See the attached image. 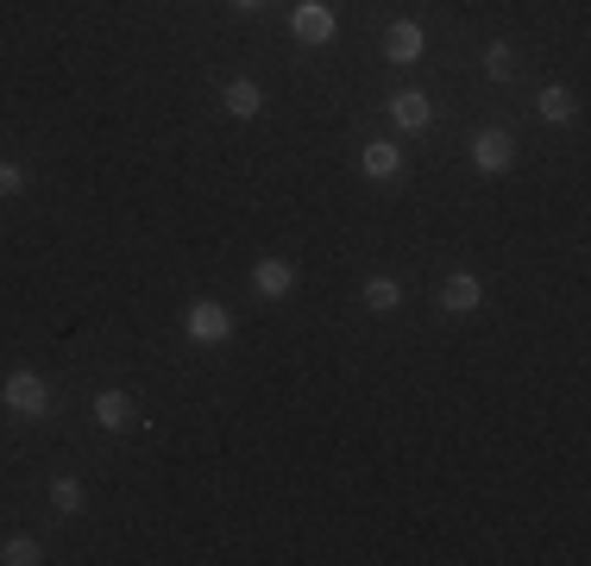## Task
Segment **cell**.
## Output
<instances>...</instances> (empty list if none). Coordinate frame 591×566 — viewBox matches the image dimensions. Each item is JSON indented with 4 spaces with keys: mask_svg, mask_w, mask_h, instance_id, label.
<instances>
[{
    "mask_svg": "<svg viewBox=\"0 0 591 566\" xmlns=\"http://www.w3.org/2000/svg\"><path fill=\"white\" fill-rule=\"evenodd\" d=\"M0 410L20 415V422H39L44 410H51V384H44L39 371H7V384H0Z\"/></svg>",
    "mask_w": 591,
    "mask_h": 566,
    "instance_id": "1",
    "label": "cell"
},
{
    "mask_svg": "<svg viewBox=\"0 0 591 566\" xmlns=\"http://www.w3.org/2000/svg\"><path fill=\"white\" fill-rule=\"evenodd\" d=\"M183 334H189L196 347H227V340H233V315H227V303H208V296H201V303L183 308Z\"/></svg>",
    "mask_w": 591,
    "mask_h": 566,
    "instance_id": "2",
    "label": "cell"
},
{
    "mask_svg": "<svg viewBox=\"0 0 591 566\" xmlns=\"http://www.w3.org/2000/svg\"><path fill=\"white\" fill-rule=\"evenodd\" d=\"M516 164V139L504 127H479L472 132V171L479 176H504Z\"/></svg>",
    "mask_w": 591,
    "mask_h": 566,
    "instance_id": "3",
    "label": "cell"
},
{
    "mask_svg": "<svg viewBox=\"0 0 591 566\" xmlns=\"http://www.w3.org/2000/svg\"><path fill=\"white\" fill-rule=\"evenodd\" d=\"M289 32H296L303 44H333L340 20H333L328 0H296V7H289Z\"/></svg>",
    "mask_w": 591,
    "mask_h": 566,
    "instance_id": "4",
    "label": "cell"
},
{
    "mask_svg": "<svg viewBox=\"0 0 591 566\" xmlns=\"http://www.w3.org/2000/svg\"><path fill=\"white\" fill-rule=\"evenodd\" d=\"M252 290H259L264 303H284L289 290H296V264L289 259H259L252 264Z\"/></svg>",
    "mask_w": 591,
    "mask_h": 566,
    "instance_id": "5",
    "label": "cell"
},
{
    "mask_svg": "<svg viewBox=\"0 0 591 566\" xmlns=\"http://www.w3.org/2000/svg\"><path fill=\"white\" fill-rule=\"evenodd\" d=\"M422 51H428V32H422L416 20H396L391 32H384V57H391V64H422Z\"/></svg>",
    "mask_w": 591,
    "mask_h": 566,
    "instance_id": "6",
    "label": "cell"
},
{
    "mask_svg": "<svg viewBox=\"0 0 591 566\" xmlns=\"http://www.w3.org/2000/svg\"><path fill=\"white\" fill-rule=\"evenodd\" d=\"M440 303H447V315H472L484 303V283L472 271H453V277L440 283Z\"/></svg>",
    "mask_w": 591,
    "mask_h": 566,
    "instance_id": "7",
    "label": "cell"
},
{
    "mask_svg": "<svg viewBox=\"0 0 591 566\" xmlns=\"http://www.w3.org/2000/svg\"><path fill=\"white\" fill-rule=\"evenodd\" d=\"M391 120L403 132H422L428 120H435V108H428V95H422V88H396V95H391Z\"/></svg>",
    "mask_w": 591,
    "mask_h": 566,
    "instance_id": "8",
    "label": "cell"
},
{
    "mask_svg": "<svg viewBox=\"0 0 591 566\" xmlns=\"http://www.w3.org/2000/svg\"><path fill=\"white\" fill-rule=\"evenodd\" d=\"M220 108L233 113V120H259V113H264V88L252 83V76H233L227 95H220Z\"/></svg>",
    "mask_w": 591,
    "mask_h": 566,
    "instance_id": "9",
    "label": "cell"
},
{
    "mask_svg": "<svg viewBox=\"0 0 591 566\" xmlns=\"http://www.w3.org/2000/svg\"><path fill=\"white\" fill-rule=\"evenodd\" d=\"M359 164H365V176H377V183H391V176H403V152H396L391 139H377V145H365V152H359Z\"/></svg>",
    "mask_w": 591,
    "mask_h": 566,
    "instance_id": "10",
    "label": "cell"
},
{
    "mask_svg": "<svg viewBox=\"0 0 591 566\" xmlns=\"http://www.w3.org/2000/svg\"><path fill=\"white\" fill-rule=\"evenodd\" d=\"M95 422H101V428H132V396L127 391H101L95 396Z\"/></svg>",
    "mask_w": 591,
    "mask_h": 566,
    "instance_id": "11",
    "label": "cell"
},
{
    "mask_svg": "<svg viewBox=\"0 0 591 566\" xmlns=\"http://www.w3.org/2000/svg\"><path fill=\"white\" fill-rule=\"evenodd\" d=\"M535 113H541L548 127H567V120H572V95H567L560 83H554V88H541V95H535Z\"/></svg>",
    "mask_w": 591,
    "mask_h": 566,
    "instance_id": "12",
    "label": "cell"
},
{
    "mask_svg": "<svg viewBox=\"0 0 591 566\" xmlns=\"http://www.w3.org/2000/svg\"><path fill=\"white\" fill-rule=\"evenodd\" d=\"M396 303H403V283H396V277H372V283H365V308H372V315H391Z\"/></svg>",
    "mask_w": 591,
    "mask_h": 566,
    "instance_id": "13",
    "label": "cell"
},
{
    "mask_svg": "<svg viewBox=\"0 0 591 566\" xmlns=\"http://www.w3.org/2000/svg\"><path fill=\"white\" fill-rule=\"evenodd\" d=\"M51 510H57V516H76V510H83V479H51Z\"/></svg>",
    "mask_w": 591,
    "mask_h": 566,
    "instance_id": "14",
    "label": "cell"
},
{
    "mask_svg": "<svg viewBox=\"0 0 591 566\" xmlns=\"http://www.w3.org/2000/svg\"><path fill=\"white\" fill-rule=\"evenodd\" d=\"M0 560H7V566H39L44 547L32 542V535H13V542H0Z\"/></svg>",
    "mask_w": 591,
    "mask_h": 566,
    "instance_id": "15",
    "label": "cell"
},
{
    "mask_svg": "<svg viewBox=\"0 0 591 566\" xmlns=\"http://www.w3.org/2000/svg\"><path fill=\"white\" fill-rule=\"evenodd\" d=\"M510 69H516L510 44H484V76H491V83H510Z\"/></svg>",
    "mask_w": 591,
    "mask_h": 566,
    "instance_id": "16",
    "label": "cell"
},
{
    "mask_svg": "<svg viewBox=\"0 0 591 566\" xmlns=\"http://www.w3.org/2000/svg\"><path fill=\"white\" fill-rule=\"evenodd\" d=\"M25 189V171L13 164V157H0V202H13Z\"/></svg>",
    "mask_w": 591,
    "mask_h": 566,
    "instance_id": "17",
    "label": "cell"
},
{
    "mask_svg": "<svg viewBox=\"0 0 591 566\" xmlns=\"http://www.w3.org/2000/svg\"><path fill=\"white\" fill-rule=\"evenodd\" d=\"M233 7H240V13H259V7H264V0H233Z\"/></svg>",
    "mask_w": 591,
    "mask_h": 566,
    "instance_id": "18",
    "label": "cell"
}]
</instances>
